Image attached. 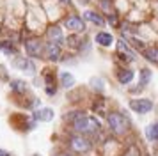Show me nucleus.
<instances>
[{
    "label": "nucleus",
    "instance_id": "f257e3e1",
    "mask_svg": "<svg viewBox=\"0 0 158 156\" xmlns=\"http://www.w3.org/2000/svg\"><path fill=\"white\" fill-rule=\"evenodd\" d=\"M73 128L78 135H91V133H96L98 129L101 128L100 121L93 117V115H80L75 119L73 122Z\"/></svg>",
    "mask_w": 158,
    "mask_h": 156
},
{
    "label": "nucleus",
    "instance_id": "2eb2a0df",
    "mask_svg": "<svg viewBox=\"0 0 158 156\" xmlns=\"http://www.w3.org/2000/svg\"><path fill=\"white\" fill-rule=\"evenodd\" d=\"M146 137L149 142H158V122H153L146 128Z\"/></svg>",
    "mask_w": 158,
    "mask_h": 156
},
{
    "label": "nucleus",
    "instance_id": "5701e85b",
    "mask_svg": "<svg viewBox=\"0 0 158 156\" xmlns=\"http://www.w3.org/2000/svg\"><path fill=\"white\" fill-rule=\"evenodd\" d=\"M80 2H84V4H85V2H89V0H80Z\"/></svg>",
    "mask_w": 158,
    "mask_h": 156
},
{
    "label": "nucleus",
    "instance_id": "f3484780",
    "mask_svg": "<svg viewBox=\"0 0 158 156\" xmlns=\"http://www.w3.org/2000/svg\"><path fill=\"white\" fill-rule=\"evenodd\" d=\"M144 57H146L149 62H153V64H156V66H158V48H148V50H144Z\"/></svg>",
    "mask_w": 158,
    "mask_h": 156
},
{
    "label": "nucleus",
    "instance_id": "0eeeda50",
    "mask_svg": "<svg viewBox=\"0 0 158 156\" xmlns=\"http://www.w3.org/2000/svg\"><path fill=\"white\" fill-rule=\"evenodd\" d=\"M43 55L46 57L48 60H53V62L60 60V44L48 41L46 44H44V53H43Z\"/></svg>",
    "mask_w": 158,
    "mask_h": 156
},
{
    "label": "nucleus",
    "instance_id": "20e7f679",
    "mask_svg": "<svg viewBox=\"0 0 158 156\" xmlns=\"http://www.w3.org/2000/svg\"><path fill=\"white\" fill-rule=\"evenodd\" d=\"M25 51L29 57H34V59H39L43 57L44 53V44L39 39H30V41L25 43Z\"/></svg>",
    "mask_w": 158,
    "mask_h": 156
},
{
    "label": "nucleus",
    "instance_id": "9d476101",
    "mask_svg": "<svg viewBox=\"0 0 158 156\" xmlns=\"http://www.w3.org/2000/svg\"><path fill=\"white\" fill-rule=\"evenodd\" d=\"M96 43H98L100 46L108 48V46L114 44V37H112V34H108V32H98V34H96Z\"/></svg>",
    "mask_w": 158,
    "mask_h": 156
},
{
    "label": "nucleus",
    "instance_id": "1a4fd4ad",
    "mask_svg": "<svg viewBox=\"0 0 158 156\" xmlns=\"http://www.w3.org/2000/svg\"><path fill=\"white\" fill-rule=\"evenodd\" d=\"M53 117H55V112L52 108H39L34 112V119L39 121V122H50Z\"/></svg>",
    "mask_w": 158,
    "mask_h": 156
},
{
    "label": "nucleus",
    "instance_id": "39448f33",
    "mask_svg": "<svg viewBox=\"0 0 158 156\" xmlns=\"http://www.w3.org/2000/svg\"><path fill=\"white\" fill-rule=\"evenodd\" d=\"M69 147L77 153H87L91 149V140H87L84 135H77L69 138Z\"/></svg>",
    "mask_w": 158,
    "mask_h": 156
},
{
    "label": "nucleus",
    "instance_id": "423d86ee",
    "mask_svg": "<svg viewBox=\"0 0 158 156\" xmlns=\"http://www.w3.org/2000/svg\"><path fill=\"white\" fill-rule=\"evenodd\" d=\"M13 64H15V68H18L20 71L27 73V75H34L36 73V64L30 59H27V57H18V59H15Z\"/></svg>",
    "mask_w": 158,
    "mask_h": 156
},
{
    "label": "nucleus",
    "instance_id": "7ed1b4c3",
    "mask_svg": "<svg viewBox=\"0 0 158 156\" xmlns=\"http://www.w3.org/2000/svg\"><path fill=\"white\" fill-rule=\"evenodd\" d=\"M130 108H131L135 113H148V112L153 110V101L148 99V98L131 99V101H130Z\"/></svg>",
    "mask_w": 158,
    "mask_h": 156
},
{
    "label": "nucleus",
    "instance_id": "a211bd4d",
    "mask_svg": "<svg viewBox=\"0 0 158 156\" xmlns=\"http://www.w3.org/2000/svg\"><path fill=\"white\" fill-rule=\"evenodd\" d=\"M11 89L15 92H20V94H22V92L27 91V84H25L23 80H11Z\"/></svg>",
    "mask_w": 158,
    "mask_h": 156
},
{
    "label": "nucleus",
    "instance_id": "dca6fc26",
    "mask_svg": "<svg viewBox=\"0 0 158 156\" xmlns=\"http://www.w3.org/2000/svg\"><path fill=\"white\" fill-rule=\"evenodd\" d=\"M60 85L64 89H71L73 85H75V76H73L71 73H68V71L60 73Z\"/></svg>",
    "mask_w": 158,
    "mask_h": 156
},
{
    "label": "nucleus",
    "instance_id": "f03ea898",
    "mask_svg": "<svg viewBox=\"0 0 158 156\" xmlns=\"http://www.w3.org/2000/svg\"><path fill=\"white\" fill-rule=\"evenodd\" d=\"M107 122H108L110 131H112V133H115V135H124L126 131H128V126H130L128 119H126L123 113H119V112L108 113Z\"/></svg>",
    "mask_w": 158,
    "mask_h": 156
},
{
    "label": "nucleus",
    "instance_id": "4468645a",
    "mask_svg": "<svg viewBox=\"0 0 158 156\" xmlns=\"http://www.w3.org/2000/svg\"><path fill=\"white\" fill-rule=\"evenodd\" d=\"M117 50H119V53H126L128 60H135V51H133V50H130L128 44L123 41V39H119V41H117Z\"/></svg>",
    "mask_w": 158,
    "mask_h": 156
},
{
    "label": "nucleus",
    "instance_id": "aec40b11",
    "mask_svg": "<svg viewBox=\"0 0 158 156\" xmlns=\"http://www.w3.org/2000/svg\"><path fill=\"white\" fill-rule=\"evenodd\" d=\"M151 82V71L148 69V68H144L142 71H140V87H146V85Z\"/></svg>",
    "mask_w": 158,
    "mask_h": 156
},
{
    "label": "nucleus",
    "instance_id": "f8f14e48",
    "mask_svg": "<svg viewBox=\"0 0 158 156\" xmlns=\"http://www.w3.org/2000/svg\"><path fill=\"white\" fill-rule=\"evenodd\" d=\"M84 18L89 20L91 23H94V25H98V27H105V20H103V16L98 14V13H94V11H85V13H84Z\"/></svg>",
    "mask_w": 158,
    "mask_h": 156
},
{
    "label": "nucleus",
    "instance_id": "9b49d317",
    "mask_svg": "<svg viewBox=\"0 0 158 156\" xmlns=\"http://www.w3.org/2000/svg\"><path fill=\"white\" fill-rule=\"evenodd\" d=\"M48 37H50L52 43H57V44H60V43L64 41V35H62V28L60 27H50L48 28Z\"/></svg>",
    "mask_w": 158,
    "mask_h": 156
},
{
    "label": "nucleus",
    "instance_id": "6ab92c4d",
    "mask_svg": "<svg viewBox=\"0 0 158 156\" xmlns=\"http://www.w3.org/2000/svg\"><path fill=\"white\" fill-rule=\"evenodd\" d=\"M0 50H2L4 53H7V55H15V53H16L15 44H13L11 41H2V43H0Z\"/></svg>",
    "mask_w": 158,
    "mask_h": 156
},
{
    "label": "nucleus",
    "instance_id": "412c9836",
    "mask_svg": "<svg viewBox=\"0 0 158 156\" xmlns=\"http://www.w3.org/2000/svg\"><path fill=\"white\" fill-rule=\"evenodd\" d=\"M0 156H11L9 151H4V149H0Z\"/></svg>",
    "mask_w": 158,
    "mask_h": 156
},
{
    "label": "nucleus",
    "instance_id": "4be33fe9",
    "mask_svg": "<svg viewBox=\"0 0 158 156\" xmlns=\"http://www.w3.org/2000/svg\"><path fill=\"white\" fill-rule=\"evenodd\" d=\"M55 156H71V154H68V153H60V154H55Z\"/></svg>",
    "mask_w": 158,
    "mask_h": 156
},
{
    "label": "nucleus",
    "instance_id": "ddd939ff",
    "mask_svg": "<svg viewBox=\"0 0 158 156\" xmlns=\"http://www.w3.org/2000/svg\"><path fill=\"white\" fill-rule=\"evenodd\" d=\"M117 80H119V84L121 85L130 84V82L133 80V71L131 69H121L119 73H117Z\"/></svg>",
    "mask_w": 158,
    "mask_h": 156
},
{
    "label": "nucleus",
    "instance_id": "6e6552de",
    "mask_svg": "<svg viewBox=\"0 0 158 156\" xmlns=\"http://www.w3.org/2000/svg\"><path fill=\"white\" fill-rule=\"evenodd\" d=\"M64 25H66V28H69L73 32H84L85 30V23L78 16H68L64 20Z\"/></svg>",
    "mask_w": 158,
    "mask_h": 156
}]
</instances>
